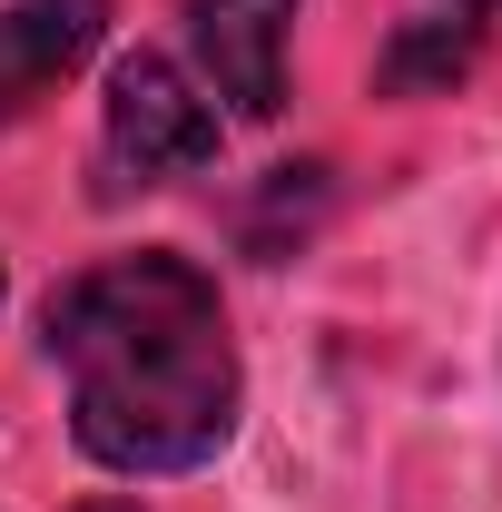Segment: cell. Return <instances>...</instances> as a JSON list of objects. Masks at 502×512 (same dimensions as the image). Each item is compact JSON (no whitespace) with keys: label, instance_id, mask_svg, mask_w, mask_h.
Masks as SVG:
<instances>
[{"label":"cell","instance_id":"obj_1","mask_svg":"<svg viewBox=\"0 0 502 512\" xmlns=\"http://www.w3.org/2000/svg\"><path fill=\"white\" fill-rule=\"evenodd\" d=\"M40 345L69 365V434L109 473H197L237 434V335L217 276L178 247L79 266L40 306Z\"/></svg>","mask_w":502,"mask_h":512},{"label":"cell","instance_id":"obj_2","mask_svg":"<svg viewBox=\"0 0 502 512\" xmlns=\"http://www.w3.org/2000/svg\"><path fill=\"white\" fill-rule=\"evenodd\" d=\"M217 109L197 99L178 60H158V50H128L109 69V109H99V197L119 207V197H148L168 188V178H197V168H217Z\"/></svg>","mask_w":502,"mask_h":512},{"label":"cell","instance_id":"obj_3","mask_svg":"<svg viewBox=\"0 0 502 512\" xmlns=\"http://www.w3.org/2000/svg\"><path fill=\"white\" fill-rule=\"evenodd\" d=\"M286 30H296V0H188L197 69L237 119L286 109Z\"/></svg>","mask_w":502,"mask_h":512},{"label":"cell","instance_id":"obj_4","mask_svg":"<svg viewBox=\"0 0 502 512\" xmlns=\"http://www.w3.org/2000/svg\"><path fill=\"white\" fill-rule=\"evenodd\" d=\"M99 40H109V0H10L0 10V128L30 119Z\"/></svg>","mask_w":502,"mask_h":512},{"label":"cell","instance_id":"obj_5","mask_svg":"<svg viewBox=\"0 0 502 512\" xmlns=\"http://www.w3.org/2000/svg\"><path fill=\"white\" fill-rule=\"evenodd\" d=\"M463 69H473V20H414V30L394 40V60H384V89L414 99V89L463 79Z\"/></svg>","mask_w":502,"mask_h":512},{"label":"cell","instance_id":"obj_6","mask_svg":"<svg viewBox=\"0 0 502 512\" xmlns=\"http://www.w3.org/2000/svg\"><path fill=\"white\" fill-rule=\"evenodd\" d=\"M463 10H502V0H463Z\"/></svg>","mask_w":502,"mask_h":512},{"label":"cell","instance_id":"obj_7","mask_svg":"<svg viewBox=\"0 0 502 512\" xmlns=\"http://www.w3.org/2000/svg\"><path fill=\"white\" fill-rule=\"evenodd\" d=\"M0 296H10V276H0Z\"/></svg>","mask_w":502,"mask_h":512}]
</instances>
